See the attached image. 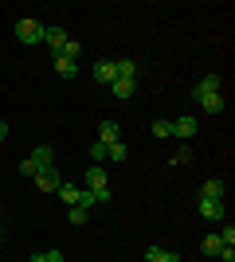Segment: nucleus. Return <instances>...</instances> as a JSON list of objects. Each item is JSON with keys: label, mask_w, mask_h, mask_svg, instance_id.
<instances>
[{"label": "nucleus", "mask_w": 235, "mask_h": 262, "mask_svg": "<svg viewBox=\"0 0 235 262\" xmlns=\"http://www.w3.org/2000/svg\"><path fill=\"white\" fill-rule=\"evenodd\" d=\"M44 43L51 47V51H55V55H63V47L71 43V35L63 32V28H47V32H44Z\"/></svg>", "instance_id": "39448f33"}, {"label": "nucleus", "mask_w": 235, "mask_h": 262, "mask_svg": "<svg viewBox=\"0 0 235 262\" xmlns=\"http://www.w3.org/2000/svg\"><path fill=\"white\" fill-rule=\"evenodd\" d=\"M20 172H24V176H35L39 168H35V161H32V157H24V161H20Z\"/></svg>", "instance_id": "4be33fe9"}, {"label": "nucleus", "mask_w": 235, "mask_h": 262, "mask_svg": "<svg viewBox=\"0 0 235 262\" xmlns=\"http://www.w3.org/2000/svg\"><path fill=\"white\" fill-rule=\"evenodd\" d=\"M125 157H130V149H125L122 141H114V145H106V161H114V164H122Z\"/></svg>", "instance_id": "f3484780"}, {"label": "nucleus", "mask_w": 235, "mask_h": 262, "mask_svg": "<svg viewBox=\"0 0 235 262\" xmlns=\"http://www.w3.org/2000/svg\"><path fill=\"white\" fill-rule=\"evenodd\" d=\"M220 86H224V78L220 75H204L196 86H192V98H200V94H220Z\"/></svg>", "instance_id": "423d86ee"}, {"label": "nucleus", "mask_w": 235, "mask_h": 262, "mask_svg": "<svg viewBox=\"0 0 235 262\" xmlns=\"http://www.w3.org/2000/svg\"><path fill=\"white\" fill-rule=\"evenodd\" d=\"M106 184V168H87V192H102Z\"/></svg>", "instance_id": "ddd939ff"}, {"label": "nucleus", "mask_w": 235, "mask_h": 262, "mask_svg": "<svg viewBox=\"0 0 235 262\" xmlns=\"http://www.w3.org/2000/svg\"><path fill=\"white\" fill-rule=\"evenodd\" d=\"M220 239H224V247H235V227H231V223L220 231Z\"/></svg>", "instance_id": "5701e85b"}, {"label": "nucleus", "mask_w": 235, "mask_h": 262, "mask_svg": "<svg viewBox=\"0 0 235 262\" xmlns=\"http://www.w3.org/2000/svg\"><path fill=\"white\" fill-rule=\"evenodd\" d=\"M196 102H200L208 114H220V110H224V94H200Z\"/></svg>", "instance_id": "dca6fc26"}, {"label": "nucleus", "mask_w": 235, "mask_h": 262, "mask_svg": "<svg viewBox=\"0 0 235 262\" xmlns=\"http://www.w3.org/2000/svg\"><path fill=\"white\" fill-rule=\"evenodd\" d=\"M44 32H47V28L39 20H20V24H16V39L28 43V47H39V43H44Z\"/></svg>", "instance_id": "f257e3e1"}, {"label": "nucleus", "mask_w": 235, "mask_h": 262, "mask_svg": "<svg viewBox=\"0 0 235 262\" xmlns=\"http://www.w3.org/2000/svg\"><path fill=\"white\" fill-rule=\"evenodd\" d=\"M67 208H78V200H82V188H75V184H59V192H55Z\"/></svg>", "instance_id": "9b49d317"}, {"label": "nucleus", "mask_w": 235, "mask_h": 262, "mask_svg": "<svg viewBox=\"0 0 235 262\" xmlns=\"http://www.w3.org/2000/svg\"><path fill=\"white\" fill-rule=\"evenodd\" d=\"M47 262H63V254H59V251H47Z\"/></svg>", "instance_id": "a878e982"}, {"label": "nucleus", "mask_w": 235, "mask_h": 262, "mask_svg": "<svg viewBox=\"0 0 235 262\" xmlns=\"http://www.w3.org/2000/svg\"><path fill=\"white\" fill-rule=\"evenodd\" d=\"M114 67H118V78H134V82H137V63H134V59H118Z\"/></svg>", "instance_id": "a211bd4d"}, {"label": "nucleus", "mask_w": 235, "mask_h": 262, "mask_svg": "<svg viewBox=\"0 0 235 262\" xmlns=\"http://www.w3.org/2000/svg\"><path fill=\"white\" fill-rule=\"evenodd\" d=\"M220 262H235V247H220V254H216Z\"/></svg>", "instance_id": "393cba45"}, {"label": "nucleus", "mask_w": 235, "mask_h": 262, "mask_svg": "<svg viewBox=\"0 0 235 262\" xmlns=\"http://www.w3.org/2000/svg\"><path fill=\"white\" fill-rule=\"evenodd\" d=\"M4 137H8V125H4V118H0V141H4Z\"/></svg>", "instance_id": "bb28decb"}, {"label": "nucleus", "mask_w": 235, "mask_h": 262, "mask_svg": "<svg viewBox=\"0 0 235 262\" xmlns=\"http://www.w3.org/2000/svg\"><path fill=\"white\" fill-rule=\"evenodd\" d=\"M114 78H118V67H114V59H98V63H94V82H98V86H110Z\"/></svg>", "instance_id": "20e7f679"}, {"label": "nucleus", "mask_w": 235, "mask_h": 262, "mask_svg": "<svg viewBox=\"0 0 235 262\" xmlns=\"http://www.w3.org/2000/svg\"><path fill=\"white\" fill-rule=\"evenodd\" d=\"M32 180H35V188H39V192H59V184H63L59 168H39Z\"/></svg>", "instance_id": "f03ea898"}, {"label": "nucleus", "mask_w": 235, "mask_h": 262, "mask_svg": "<svg viewBox=\"0 0 235 262\" xmlns=\"http://www.w3.org/2000/svg\"><path fill=\"white\" fill-rule=\"evenodd\" d=\"M90 157H94V161H106V145L94 141V145H90Z\"/></svg>", "instance_id": "b1692460"}, {"label": "nucleus", "mask_w": 235, "mask_h": 262, "mask_svg": "<svg viewBox=\"0 0 235 262\" xmlns=\"http://www.w3.org/2000/svg\"><path fill=\"white\" fill-rule=\"evenodd\" d=\"M196 211H200V219H208V223H220V219H224V200H200V204H196Z\"/></svg>", "instance_id": "7ed1b4c3"}, {"label": "nucleus", "mask_w": 235, "mask_h": 262, "mask_svg": "<svg viewBox=\"0 0 235 262\" xmlns=\"http://www.w3.org/2000/svg\"><path fill=\"white\" fill-rule=\"evenodd\" d=\"M224 196H227V184H224V180H204L200 200H224Z\"/></svg>", "instance_id": "6e6552de"}, {"label": "nucleus", "mask_w": 235, "mask_h": 262, "mask_svg": "<svg viewBox=\"0 0 235 262\" xmlns=\"http://www.w3.org/2000/svg\"><path fill=\"white\" fill-rule=\"evenodd\" d=\"M145 262H180L173 251H165V247H149L145 251Z\"/></svg>", "instance_id": "4468645a"}, {"label": "nucleus", "mask_w": 235, "mask_h": 262, "mask_svg": "<svg viewBox=\"0 0 235 262\" xmlns=\"http://www.w3.org/2000/svg\"><path fill=\"white\" fill-rule=\"evenodd\" d=\"M220 247H224V239H220V231H216V235H208V239L200 243V251H204V254H212V258L220 254Z\"/></svg>", "instance_id": "6ab92c4d"}, {"label": "nucleus", "mask_w": 235, "mask_h": 262, "mask_svg": "<svg viewBox=\"0 0 235 262\" xmlns=\"http://www.w3.org/2000/svg\"><path fill=\"white\" fill-rule=\"evenodd\" d=\"M32 262H47V254H32Z\"/></svg>", "instance_id": "cd10ccee"}, {"label": "nucleus", "mask_w": 235, "mask_h": 262, "mask_svg": "<svg viewBox=\"0 0 235 262\" xmlns=\"http://www.w3.org/2000/svg\"><path fill=\"white\" fill-rule=\"evenodd\" d=\"M98 137H102V145H114V141H118V137H122V125L106 118V121H102V125H98Z\"/></svg>", "instance_id": "1a4fd4ad"}, {"label": "nucleus", "mask_w": 235, "mask_h": 262, "mask_svg": "<svg viewBox=\"0 0 235 262\" xmlns=\"http://www.w3.org/2000/svg\"><path fill=\"white\" fill-rule=\"evenodd\" d=\"M32 161H35V168H51V161H55V153H51L47 145H39V149H32Z\"/></svg>", "instance_id": "2eb2a0df"}, {"label": "nucleus", "mask_w": 235, "mask_h": 262, "mask_svg": "<svg viewBox=\"0 0 235 262\" xmlns=\"http://www.w3.org/2000/svg\"><path fill=\"white\" fill-rule=\"evenodd\" d=\"M134 90H137V82H134V78H114V82H110V94H114L118 102L134 98Z\"/></svg>", "instance_id": "0eeeda50"}, {"label": "nucleus", "mask_w": 235, "mask_h": 262, "mask_svg": "<svg viewBox=\"0 0 235 262\" xmlns=\"http://www.w3.org/2000/svg\"><path fill=\"white\" fill-rule=\"evenodd\" d=\"M67 219L75 227H82V223H87V208H67Z\"/></svg>", "instance_id": "412c9836"}, {"label": "nucleus", "mask_w": 235, "mask_h": 262, "mask_svg": "<svg viewBox=\"0 0 235 262\" xmlns=\"http://www.w3.org/2000/svg\"><path fill=\"white\" fill-rule=\"evenodd\" d=\"M55 75L59 78H75L78 75V63H75V59H67V55H55Z\"/></svg>", "instance_id": "f8f14e48"}, {"label": "nucleus", "mask_w": 235, "mask_h": 262, "mask_svg": "<svg viewBox=\"0 0 235 262\" xmlns=\"http://www.w3.org/2000/svg\"><path fill=\"white\" fill-rule=\"evenodd\" d=\"M153 133H157V137H173V121L157 118V121H153Z\"/></svg>", "instance_id": "aec40b11"}, {"label": "nucleus", "mask_w": 235, "mask_h": 262, "mask_svg": "<svg viewBox=\"0 0 235 262\" xmlns=\"http://www.w3.org/2000/svg\"><path fill=\"white\" fill-rule=\"evenodd\" d=\"M173 137H184V141L196 137V118H177L173 121Z\"/></svg>", "instance_id": "9d476101"}]
</instances>
